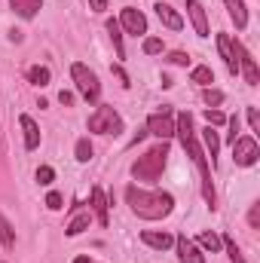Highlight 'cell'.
<instances>
[{
	"mask_svg": "<svg viewBox=\"0 0 260 263\" xmlns=\"http://www.w3.org/2000/svg\"><path fill=\"white\" fill-rule=\"evenodd\" d=\"M220 245H224V251L230 254V260H233V263H245L242 251H239V245L233 242V236H224V239H220Z\"/></svg>",
	"mask_w": 260,
	"mask_h": 263,
	"instance_id": "cb8c5ba5",
	"label": "cell"
},
{
	"mask_svg": "<svg viewBox=\"0 0 260 263\" xmlns=\"http://www.w3.org/2000/svg\"><path fill=\"white\" fill-rule=\"evenodd\" d=\"M202 98H205V104H208V107H214V104H220V101H224V92H220V89H205V95H202Z\"/></svg>",
	"mask_w": 260,
	"mask_h": 263,
	"instance_id": "f1b7e54d",
	"label": "cell"
},
{
	"mask_svg": "<svg viewBox=\"0 0 260 263\" xmlns=\"http://www.w3.org/2000/svg\"><path fill=\"white\" fill-rule=\"evenodd\" d=\"M165 159H169V144L162 141L159 147H150L144 156H138V162L132 165V175L138 181H156L165 168Z\"/></svg>",
	"mask_w": 260,
	"mask_h": 263,
	"instance_id": "3957f363",
	"label": "cell"
},
{
	"mask_svg": "<svg viewBox=\"0 0 260 263\" xmlns=\"http://www.w3.org/2000/svg\"><path fill=\"white\" fill-rule=\"evenodd\" d=\"M123 129V120H120V114L114 110V107H107V104H101V107H95V114L89 117V132H98V135H117V132Z\"/></svg>",
	"mask_w": 260,
	"mask_h": 263,
	"instance_id": "5b68a950",
	"label": "cell"
},
{
	"mask_svg": "<svg viewBox=\"0 0 260 263\" xmlns=\"http://www.w3.org/2000/svg\"><path fill=\"white\" fill-rule=\"evenodd\" d=\"M175 245H178L181 263H205V254L199 251V245H193L187 236H178V239H175Z\"/></svg>",
	"mask_w": 260,
	"mask_h": 263,
	"instance_id": "8fae6325",
	"label": "cell"
},
{
	"mask_svg": "<svg viewBox=\"0 0 260 263\" xmlns=\"http://www.w3.org/2000/svg\"><path fill=\"white\" fill-rule=\"evenodd\" d=\"M52 80V73H49V67H43V65H34V67H28V83H34V86H46Z\"/></svg>",
	"mask_w": 260,
	"mask_h": 263,
	"instance_id": "7402d4cb",
	"label": "cell"
},
{
	"mask_svg": "<svg viewBox=\"0 0 260 263\" xmlns=\"http://www.w3.org/2000/svg\"><path fill=\"white\" fill-rule=\"evenodd\" d=\"M73 263H92V260H89V257H77Z\"/></svg>",
	"mask_w": 260,
	"mask_h": 263,
	"instance_id": "ab89813d",
	"label": "cell"
},
{
	"mask_svg": "<svg viewBox=\"0 0 260 263\" xmlns=\"http://www.w3.org/2000/svg\"><path fill=\"white\" fill-rule=\"evenodd\" d=\"M52 178H55V172H52L49 165H40V168H37V181H40V184H52Z\"/></svg>",
	"mask_w": 260,
	"mask_h": 263,
	"instance_id": "1f68e13d",
	"label": "cell"
},
{
	"mask_svg": "<svg viewBox=\"0 0 260 263\" xmlns=\"http://www.w3.org/2000/svg\"><path fill=\"white\" fill-rule=\"evenodd\" d=\"M114 73H117V77L123 80V86H132V83H129V73H126V70H123L120 65H114Z\"/></svg>",
	"mask_w": 260,
	"mask_h": 263,
	"instance_id": "74e56055",
	"label": "cell"
},
{
	"mask_svg": "<svg viewBox=\"0 0 260 263\" xmlns=\"http://www.w3.org/2000/svg\"><path fill=\"white\" fill-rule=\"evenodd\" d=\"M257 156H260V150H257L254 138H236L233 141V159H236V165H254Z\"/></svg>",
	"mask_w": 260,
	"mask_h": 263,
	"instance_id": "52a82bcc",
	"label": "cell"
},
{
	"mask_svg": "<svg viewBox=\"0 0 260 263\" xmlns=\"http://www.w3.org/2000/svg\"><path fill=\"white\" fill-rule=\"evenodd\" d=\"M141 239H144V245H150V248H156V251H165V248L175 242L169 233H153V230H144Z\"/></svg>",
	"mask_w": 260,
	"mask_h": 263,
	"instance_id": "ac0fdd59",
	"label": "cell"
},
{
	"mask_svg": "<svg viewBox=\"0 0 260 263\" xmlns=\"http://www.w3.org/2000/svg\"><path fill=\"white\" fill-rule=\"evenodd\" d=\"M89 6H92L95 12H104V9H107V0H89Z\"/></svg>",
	"mask_w": 260,
	"mask_h": 263,
	"instance_id": "f35d334b",
	"label": "cell"
},
{
	"mask_svg": "<svg viewBox=\"0 0 260 263\" xmlns=\"http://www.w3.org/2000/svg\"><path fill=\"white\" fill-rule=\"evenodd\" d=\"M107 34H110V40H114V46H117V55L126 59V49H123V28H120L117 18H107Z\"/></svg>",
	"mask_w": 260,
	"mask_h": 263,
	"instance_id": "ffe728a7",
	"label": "cell"
},
{
	"mask_svg": "<svg viewBox=\"0 0 260 263\" xmlns=\"http://www.w3.org/2000/svg\"><path fill=\"white\" fill-rule=\"evenodd\" d=\"M248 126H251V132H260V114H257V107H248Z\"/></svg>",
	"mask_w": 260,
	"mask_h": 263,
	"instance_id": "d590c367",
	"label": "cell"
},
{
	"mask_svg": "<svg viewBox=\"0 0 260 263\" xmlns=\"http://www.w3.org/2000/svg\"><path fill=\"white\" fill-rule=\"evenodd\" d=\"M156 15H159V22H162L169 31H181V28H184V18L178 15V9H172V6L162 3V0L156 3Z\"/></svg>",
	"mask_w": 260,
	"mask_h": 263,
	"instance_id": "7c38bea8",
	"label": "cell"
},
{
	"mask_svg": "<svg viewBox=\"0 0 260 263\" xmlns=\"http://www.w3.org/2000/svg\"><path fill=\"white\" fill-rule=\"evenodd\" d=\"M70 77H73V83H77V92L86 98V101H98V95H101V83H98V77H95V70H89L86 65H70Z\"/></svg>",
	"mask_w": 260,
	"mask_h": 263,
	"instance_id": "277c9868",
	"label": "cell"
},
{
	"mask_svg": "<svg viewBox=\"0 0 260 263\" xmlns=\"http://www.w3.org/2000/svg\"><path fill=\"white\" fill-rule=\"evenodd\" d=\"M165 62H169V65H187V62H190V55L178 49V52H169V59H165Z\"/></svg>",
	"mask_w": 260,
	"mask_h": 263,
	"instance_id": "836d02e7",
	"label": "cell"
},
{
	"mask_svg": "<svg viewBox=\"0 0 260 263\" xmlns=\"http://www.w3.org/2000/svg\"><path fill=\"white\" fill-rule=\"evenodd\" d=\"M89 223H92V214H89V211H83V214H77V217L67 223L65 233H67V236H80L83 230H89Z\"/></svg>",
	"mask_w": 260,
	"mask_h": 263,
	"instance_id": "44dd1931",
	"label": "cell"
},
{
	"mask_svg": "<svg viewBox=\"0 0 260 263\" xmlns=\"http://www.w3.org/2000/svg\"><path fill=\"white\" fill-rule=\"evenodd\" d=\"M120 28H126L129 34H147V18H144V12H138V9H132L126 6L123 9V15H120Z\"/></svg>",
	"mask_w": 260,
	"mask_h": 263,
	"instance_id": "9c48e42d",
	"label": "cell"
},
{
	"mask_svg": "<svg viewBox=\"0 0 260 263\" xmlns=\"http://www.w3.org/2000/svg\"><path fill=\"white\" fill-rule=\"evenodd\" d=\"M248 223H251L254 230L260 227V202H254V205H251V211H248Z\"/></svg>",
	"mask_w": 260,
	"mask_h": 263,
	"instance_id": "e575fe53",
	"label": "cell"
},
{
	"mask_svg": "<svg viewBox=\"0 0 260 263\" xmlns=\"http://www.w3.org/2000/svg\"><path fill=\"white\" fill-rule=\"evenodd\" d=\"M227 3V9H230V18L236 22V28L242 31V28H248V6L242 3V0H224Z\"/></svg>",
	"mask_w": 260,
	"mask_h": 263,
	"instance_id": "2e32d148",
	"label": "cell"
},
{
	"mask_svg": "<svg viewBox=\"0 0 260 263\" xmlns=\"http://www.w3.org/2000/svg\"><path fill=\"white\" fill-rule=\"evenodd\" d=\"M147 132L156 135V138H162V141H169V138L175 135V117H172V110L162 107L159 114H153V117L147 120Z\"/></svg>",
	"mask_w": 260,
	"mask_h": 263,
	"instance_id": "8992f818",
	"label": "cell"
},
{
	"mask_svg": "<svg viewBox=\"0 0 260 263\" xmlns=\"http://www.w3.org/2000/svg\"><path fill=\"white\" fill-rule=\"evenodd\" d=\"M227 126H230V132H227V141L233 144V141L239 138V114H236V117H230V120H227Z\"/></svg>",
	"mask_w": 260,
	"mask_h": 263,
	"instance_id": "f546056e",
	"label": "cell"
},
{
	"mask_svg": "<svg viewBox=\"0 0 260 263\" xmlns=\"http://www.w3.org/2000/svg\"><path fill=\"white\" fill-rule=\"evenodd\" d=\"M59 101H62L65 107H70V104H73V92H67V89H62V92H59Z\"/></svg>",
	"mask_w": 260,
	"mask_h": 263,
	"instance_id": "8d00e7d4",
	"label": "cell"
},
{
	"mask_svg": "<svg viewBox=\"0 0 260 263\" xmlns=\"http://www.w3.org/2000/svg\"><path fill=\"white\" fill-rule=\"evenodd\" d=\"M199 245H202L205 251H211V254L220 251V239H217L214 233H202V236H199Z\"/></svg>",
	"mask_w": 260,
	"mask_h": 263,
	"instance_id": "4316f807",
	"label": "cell"
},
{
	"mask_svg": "<svg viewBox=\"0 0 260 263\" xmlns=\"http://www.w3.org/2000/svg\"><path fill=\"white\" fill-rule=\"evenodd\" d=\"M187 9H190V18H193V28L199 37H208V18H205V9L199 0H187Z\"/></svg>",
	"mask_w": 260,
	"mask_h": 263,
	"instance_id": "5bb4252c",
	"label": "cell"
},
{
	"mask_svg": "<svg viewBox=\"0 0 260 263\" xmlns=\"http://www.w3.org/2000/svg\"><path fill=\"white\" fill-rule=\"evenodd\" d=\"M236 59H239V70L245 73V83L248 86H257L260 83V70H257V62L251 59V52L242 46V43H236Z\"/></svg>",
	"mask_w": 260,
	"mask_h": 263,
	"instance_id": "ba28073f",
	"label": "cell"
},
{
	"mask_svg": "<svg viewBox=\"0 0 260 263\" xmlns=\"http://www.w3.org/2000/svg\"><path fill=\"white\" fill-rule=\"evenodd\" d=\"M162 49H165V43H162L159 37H147V40H144V52H147V55H159Z\"/></svg>",
	"mask_w": 260,
	"mask_h": 263,
	"instance_id": "83f0119b",
	"label": "cell"
},
{
	"mask_svg": "<svg viewBox=\"0 0 260 263\" xmlns=\"http://www.w3.org/2000/svg\"><path fill=\"white\" fill-rule=\"evenodd\" d=\"M0 242H3V248H12L15 245V230L9 227V220L0 214Z\"/></svg>",
	"mask_w": 260,
	"mask_h": 263,
	"instance_id": "603a6c76",
	"label": "cell"
},
{
	"mask_svg": "<svg viewBox=\"0 0 260 263\" xmlns=\"http://www.w3.org/2000/svg\"><path fill=\"white\" fill-rule=\"evenodd\" d=\"M217 52L224 59V65L230 73H239V59H236V43L227 37V34H217Z\"/></svg>",
	"mask_w": 260,
	"mask_h": 263,
	"instance_id": "30bf717a",
	"label": "cell"
},
{
	"mask_svg": "<svg viewBox=\"0 0 260 263\" xmlns=\"http://www.w3.org/2000/svg\"><path fill=\"white\" fill-rule=\"evenodd\" d=\"M205 120H208V126H224L227 123V117L220 110H205Z\"/></svg>",
	"mask_w": 260,
	"mask_h": 263,
	"instance_id": "4dcf8cb0",
	"label": "cell"
},
{
	"mask_svg": "<svg viewBox=\"0 0 260 263\" xmlns=\"http://www.w3.org/2000/svg\"><path fill=\"white\" fill-rule=\"evenodd\" d=\"M175 135L181 138V144H184V150L190 153V159L196 162V168H199V175H202V196L208 202V208H214V184H211V168H208V156H205V150L196 144V132H193V117L184 110V114H178L175 117Z\"/></svg>",
	"mask_w": 260,
	"mask_h": 263,
	"instance_id": "6da1fadb",
	"label": "cell"
},
{
	"mask_svg": "<svg viewBox=\"0 0 260 263\" xmlns=\"http://www.w3.org/2000/svg\"><path fill=\"white\" fill-rule=\"evenodd\" d=\"M62 202H65V199H62V193H49V196H46V208H52V211H62V208H65Z\"/></svg>",
	"mask_w": 260,
	"mask_h": 263,
	"instance_id": "d6a6232c",
	"label": "cell"
},
{
	"mask_svg": "<svg viewBox=\"0 0 260 263\" xmlns=\"http://www.w3.org/2000/svg\"><path fill=\"white\" fill-rule=\"evenodd\" d=\"M9 6H12L15 15H22V18H34V15L40 12L43 0H9Z\"/></svg>",
	"mask_w": 260,
	"mask_h": 263,
	"instance_id": "e0dca14e",
	"label": "cell"
},
{
	"mask_svg": "<svg viewBox=\"0 0 260 263\" xmlns=\"http://www.w3.org/2000/svg\"><path fill=\"white\" fill-rule=\"evenodd\" d=\"M126 202H129L132 211L138 217H144V220H159V217L172 214V208H175V199L169 196V193L141 190V187H129L126 190Z\"/></svg>",
	"mask_w": 260,
	"mask_h": 263,
	"instance_id": "7a4b0ae2",
	"label": "cell"
},
{
	"mask_svg": "<svg viewBox=\"0 0 260 263\" xmlns=\"http://www.w3.org/2000/svg\"><path fill=\"white\" fill-rule=\"evenodd\" d=\"M92 211H95L98 223H101V227H107V196H104V190H101V187H92Z\"/></svg>",
	"mask_w": 260,
	"mask_h": 263,
	"instance_id": "9a60e30c",
	"label": "cell"
},
{
	"mask_svg": "<svg viewBox=\"0 0 260 263\" xmlns=\"http://www.w3.org/2000/svg\"><path fill=\"white\" fill-rule=\"evenodd\" d=\"M202 141H205V150H208L205 156H211V165H214V162H217V150H220V138H217V132L208 126V129L202 132Z\"/></svg>",
	"mask_w": 260,
	"mask_h": 263,
	"instance_id": "d6986e66",
	"label": "cell"
},
{
	"mask_svg": "<svg viewBox=\"0 0 260 263\" xmlns=\"http://www.w3.org/2000/svg\"><path fill=\"white\" fill-rule=\"evenodd\" d=\"M190 83L211 86V83H214V73H211V67H193V73H190Z\"/></svg>",
	"mask_w": 260,
	"mask_h": 263,
	"instance_id": "d4e9b609",
	"label": "cell"
},
{
	"mask_svg": "<svg viewBox=\"0 0 260 263\" xmlns=\"http://www.w3.org/2000/svg\"><path fill=\"white\" fill-rule=\"evenodd\" d=\"M92 153H95V150H92L89 138H80V141H77V159H80V162H89V159H92Z\"/></svg>",
	"mask_w": 260,
	"mask_h": 263,
	"instance_id": "484cf974",
	"label": "cell"
},
{
	"mask_svg": "<svg viewBox=\"0 0 260 263\" xmlns=\"http://www.w3.org/2000/svg\"><path fill=\"white\" fill-rule=\"evenodd\" d=\"M18 123H22V132H25V147H28V150H37V147H40V129H37V123H34L28 114H22Z\"/></svg>",
	"mask_w": 260,
	"mask_h": 263,
	"instance_id": "4fadbf2b",
	"label": "cell"
}]
</instances>
